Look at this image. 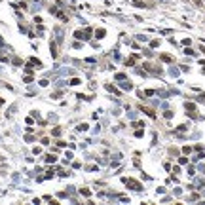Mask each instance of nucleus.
Listing matches in <instances>:
<instances>
[{"label": "nucleus", "instance_id": "f257e3e1", "mask_svg": "<svg viewBox=\"0 0 205 205\" xmlns=\"http://www.w3.org/2000/svg\"><path fill=\"white\" fill-rule=\"evenodd\" d=\"M74 36H76V38H80V40H87V38H91V29L76 30V32H74Z\"/></svg>", "mask_w": 205, "mask_h": 205}, {"label": "nucleus", "instance_id": "f03ea898", "mask_svg": "<svg viewBox=\"0 0 205 205\" xmlns=\"http://www.w3.org/2000/svg\"><path fill=\"white\" fill-rule=\"evenodd\" d=\"M124 182L127 184V186L131 188V190H135V192H141V190H142V186H141V184H139V182H135V180H131V179H124Z\"/></svg>", "mask_w": 205, "mask_h": 205}, {"label": "nucleus", "instance_id": "7ed1b4c3", "mask_svg": "<svg viewBox=\"0 0 205 205\" xmlns=\"http://www.w3.org/2000/svg\"><path fill=\"white\" fill-rule=\"evenodd\" d=\"M70 74H74L72 68H61L59 70V76H70Z\"/></svg>", "mask_w": 205, "mask_h": 205}, {"label": "nucleus", "instance_id": "20e7f679", "mask_svg": "<svg viewBox=\"0 0 205 205\" xmlns=\"http://www.w3.org/2000/svg\"><path fill=\"white\" fill-rule=\"evenodd\" d=\"M120 87H122V89H125V91H129L133 87L131 84H129V82H125V80H122V84H120Z\"/></svg>", "mask_w": 205, "mask_h": 205}, {"label": "nucleus", "instance_id": "39448f33", "mask_svg": "<svg viewBox=\"0 0 205 205\" xmlns=\"http://www.w3.org/2000/svg\"><path fill=\"white\" fill-rule=\"evenodd\" d=\"M105 34H107L105 30H102V29H99L97 32H95V38H97V40H102V38H105Z\"/></svg>", "mask_w": 205, "mask_h": 205}, {"label": "nucleus", "instance_id": "423d86ee", "mask_svg": "<svg viewBox=\"0 0 205 205\" xmlns=\"http://www.w3.org/2000/svg\"><path fill=\"white\" fill-rule=\"evenodd\" d=\"M55 38H57V42L63 40V29H55Z\"/></svg>", "mask_w": 205, "mask_h": 205}, {"label": "nucleus", "instance_id": "0eeeda50", "mask_svg": "<svg viewBox=\"0 0 205 205\" xmlns=\"http://www.w3.org/2000/svg\"><path fill=\"white\" fill-rule=\"evenodd\" d=\"M70 85H80L82 82H80V78H70V82H68Z\"/></svg>", "mask_w": 205, "mask_h": 205}, {"label": "nucleus", "instance_id": "6e6552de", "mask_svg": "<svg viewBox=\"0 0 205 205\" xmlns=\"http://www.w3.org/2000/svg\"><path fill=\"white\" fill-rule=\"evenodd\" d=\"M46 162H47V163H55V162H57V158L53 156V154H49V156L46 158Z\"/></svg>", "mask_w": 205, "mask_h": 205}, {"label": "nucleus", "instance_id": "1a4fd4ad", "mask_svg": "<svg viewBox=\"0 0 205 205\" xmlns=\"http://www.w3.org/2000/svg\"><path fill=\"white\" fill-rule=\"evenodd\" d=\"M30 63H32V65H36V67H42V61H38L36 57H30Z\"/></svg>", "mask_w": 205, "mask_h": 205}, {"label": "nucleus", "instance_id": "9d476101", "mask_svg": "<svg viewBox=\"0 0 205 205\" xmlns=\"http://www.w3.org/2000/svg\"><path fill=\"white\" fill-rule=\"evenodd\" d=\"M87 129H89L87 124H80V125H78V131H87Z\"/></svg>", "mask_w": 205, "mask_h": 205}, {"label": "nucleus", "instance_id": "9b49d317", "mask_svg": "<svg viewBox=\"0 0 205 205\" xmlns=\"http://www.w3.org/2000/svg\"><path fill=\"white\" fill-rule=\"evenodd\" d=\"M107 89H108V91H112V93H118V95H120V91H118V89H116V87H114V85H107Z\"/></svg>", "mask_w": 205, "mask_h": 205}, {"label": "nucleus", "instance_id": "f8f14e48", "mask_svg": "<svg viewBox=\"0 0 205 205\" xmlns=\"http://www.w3.org/2000/svg\"><path fill=\"white\" fill-rule=\"evenodd\" d=\"M51 55L57 57V51H55V42H51Z\"/></svg>", "mask_w": 205, "mask_h": 205}, {"label": "nucleus", "instance_id": "ddd939ff", "mask_svg": "<svg viewBox=\"0 0 205 205\" xmlns=\"http://www.w3.org/2000/svg\"><path fill=\"white\" fill-rule=\"evenodd\" d=\"M38 84H40V85H42V87H46V85H49V82H47V80H40V82H38Z\"/></svg>", "mask_w": 205, "mask_h": 205}, {"label": "nucleus", "instance_id": "4468645a", "mask_svg": "<svg viewBox=\"0 0 205 205\" xmlns=\"http://www.w3.org/2000/svg\"><path fill=\"white\" fill-rule=\"evenodd\" d=\"M51 133H53V135H55V137H59V135H61V129H59V127H55V129H53V131H51Z\"/></svg>", "mask_w": 205, "mask_h": 205}, {"label": "nucleus", "instance_id": "2eb2a0df", "mask_svg": "<svg viewBox=\"0 0 205 205\" xmlns=\"http://www.w3.org/2000/svg\"><path fill=\"white\" fill-rule=\"evenodd\" d=\"M169 72H171V76H179V70H177V68H171Z\"/></svg>", "mask_w": 205, "mask_h": 205}, {"label": "nucleus", "instance_id": "dca6fc26", "mask_svg": "<svg viewBox=\"0 0 205 205\" xmlns=\"http://www.w3.org/2000/svg\"><path fill=\"white\" fill-rule=\"evenodd\" d=\"M184 53H186V55H196V53H194V51L190 49V47H186V49H184Z\"/></svg>", "mask_w": 205, "mask_h": 205}, {"label": "nucleus", "instance_id": "f3484780", "mask_svg": "<svg viewBox=\"0 0 205 205\" xmlns=\"http://www.w3.org/2000/svg\"><path fill=\"white\" fill-rule=\"evenodd\" d=\"M162 61H165V63H171V57H169V55H162Z\"/></svg>", "mask_w": 205, "mask_h": 205}, {"label": "nucleus", "instance_id": "a211bd4d", "mask_svg": "<svg viewBox=\"0 0 205 205\" xmlns=\"http://www.w3.org/2000/svg\"><path fill=\"white\" fill-rule=\"evenodd\" d=\"M184 107H186V110H194V105H192V102H186Z\"/></svg>", "mask_w": 205, "mask_h": 205}, {"label": "nucleus", "instance_id": "6ab92c4d", "mask_svg": "<svg viewBox=\"0 0 205 205\" xmlns=\"http://www.w3.org/2000/svg\"><path fill=\"white\" fill-rule=\"evenodd\" d=\"M116 80H120V82L125 80V74H116Z\"/></svg>", "mask_w": 205, "mask_h": 205}, {"label": "nucleus", "instance_id": "aec40b11", "mask_svg": "<svg viewBox=\"0 0 205 205\" xmlns=\"http://www.w3.org/2000/svg\"><path fill=\"white\" fill-rule=\"evenodd\" d=\"M65 84H67L65 80H57V82H55V85H59V87H61V85H65Z\"/></svg>", "mask_w": 205, "mask_h": 205}, {"label": "nucleus", "instance_id": "412c9836", "mask_svg": "<svg viewBox=\"0 0 205 205\" xmlns=\"http://www.w3.org/2000/svg\"><path fill=\"white\" fill-rule=\"evenodd\" d=\"M80 192H82V194H84V196H89V194H91V192H89V190H87V188H84V190H80Z\"/></svg>", "mask_w": 205, "mask_h": 205}, {"label": "nucleus", "instance_id": "4be33fe9", "mask_svg": "<svg viewBox=\"0 0 205 205\" xmlns=\"http://www.w3.org/2000/svg\"><path fill=\"white\" fill-rule=\"evenodd\" d=\"M2 105H4V101H2V99H0V107H2Z\"/></svg>", "mask_w": 205, "mask_h": 205}]
</instances>
